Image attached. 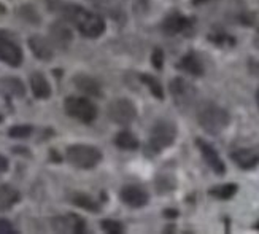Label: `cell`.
I'll return each instance as SVG.
<instances>
[{"mask_svg":"<svg viewBox=\"0 0 259 234\" xmlns=\"http://www.w3.org/2000/svg\"><path fill=\"white\" fill-rule=\"evenodd\" d=\"M48 7L54 13H59L67 22L80 30L81 35L88 38H97L105 32V21L97 13L88 11L80 5L75 4H65L62 0H48Z\"/></svg>","mask_w":259,"mask_h":234,"instance_id":"cell-1","label":"cell"},{"mask_svg":"<svg viewBox=\"0 0 259 234\" xmlns=\"http://www.w3.org/2000/svg\"><path fill=\"white\" fill-rule=\"evenodd\" d=\"M197 121L200 128L207 134L218 136V134H221L229 126L231 116L228 113V110H224L218 104L204 102L197 110Z\"/></svg>","mask_w":259,"mask_h":234,"instance_id":"cell-2","label":"cell"},{"mask_svg":"<svg viewBox=\"0 0 259 234\" xmlns=\"http://www.w3.org/2000/svg\"><path fill=\"white\" fill-rule=\"evenodd\" d=\"M177 126L175 123L168 120H159L154 123V126L151 128L150 139L146 143V153L150 154H157L162 150L168 148L170 145H174L177 139Z\"/></svg>","mask_w":259,"mask_h":234,"instance_id":"cell-3","label":"cell"},{"mask_svg":"<svg viewBox=\"0 0 259 234\" xmlns=\"http://www.w3.org/2000/svg\"><path fill=\"white\" fill-rule=\"evenodd\" d=\"M65 158L78 169H93L102 161V151L97 147H93V145L75 143L67 148Z\"/></svg>","mask_w":259,"mask_h":234,"instance_id":"cell-4","label":"cell"},{"mask_svg":"<svg viewBox=\"0 0 259 234\" xmlns=\"http://www.w3.org/2000/svg\"><path fill=\"white\" fill-rule=\"evenodd\" d=\"M64 110L65 113L84 123V125H89L97 118L99 110L96 107V104L91 99H88L84 96H69L64 100Z\"/></svg>","mask_w":259,"mask_h":234,"instance_id":"cell-5","label":"cell"},{"mask_svg":"<svg viewBox=\"0 0 259 234\" xmlns=\"http://www.w3.org/2000/svg\"><path fill=\"white\" fill-rule=\"evenodd\" d=\"M108 118L116 125H131L137 116V107L127 97H118L111 100L107 108Z\"/></svg>","mask_w":259,"mask_h":234,"instance_id":"cell-6","label":"cell"},{"mask_svg":"<svg viewBox=\"0 0 259 234\" xmlns=\"http://www.w3.org/2000/svg\"><path fill=\"white\" fill-rule=\"evenodd\" d=\"M24 59V54L8 30H0V61L10 67H19Z\"/></svg>","mask_w":259,"mask_h":234,"instance_id":"cell-7","label":"cell"},{"mask_svg":"<svg viewBox=\"0 0 259 234\" xmlns=\"http://www.w3.org/2000/svg\"><path fill=\"white\" fill-rule=\"evenodd\" d=\"M168 91H170L175 104L182 108H186L193 104V100L196 99V89L194 86L188 83L185 78L182 76H175L174 80L168 83Z\"/></svg>","mask_w":259,"mask_h":234,"instance_id":"cell-8","label":"cell"},{"mask_svg":"<svg viewBox=\"0 0 259 234\" xmlns=\"http://www.w3.org/2000/svg\"><path fill=\"white\" fill-rule=\"evenodd\" d=\"M196 145H197V148H199V151L202 154V158H204V161L207 163V166L213 172H215L217 175L226 174V164H224V161L220 158L218 151L213 148L207 140L196 139Z\"/></svg>","mask_w":259,"mask_h":234,"instance_id":"cell-9","label":"cell"},{"mask_svg":"<svg viewBox=\"0 0 259 234\" xmlns=\"http://www.w3.org/2000/svg\"><path fill=\"white\" fill-rule=\"evenodd\" d=\"M51 226L58 232L81 234L86 231V221L75 214H67V215H61V217H54L51 220Z\"/></svg>","mask_w":259,"mask_h":234,"instance_id":"cell-10","label":"cell"},{"mask_svg":"<svg viewBox=\"0 0 259 234\" xmlns=\"http://www.w3.org/2000/svg\"><path fill=\"white\" fill-rule=\"evenodd\" d=\"M121 201L129 207L140 209L150 203V194L145 191L142 186L137 185H127L119 191Z\"/></svg>","mask_w":259,"mask_h":234,"instance_id":"cell-11","label":"cell"},{"mask_svg":"<svg viewBox=\"0 0 259 234\" xmlns=\"http://www.w3.org/2000/svg\"><path fill=\"white\" fill-rule=\"evenodd\" d=\"M231 160L243 171H251L259 164V143L248 148H239L231 153Z\"/></svg>","mask_w":259,"mask_h":234,"instance_id":"cell-12","label":"cell"},{"mask_svg":"<svg viewBox=\"0 0 259 234\" xmlns=\"http://www.w3.org/2000/svg\"><path fill=\"white\" fill-rule=\"evenodd\" d=\"M50 38H51L53 47H59V48L65 50L73 40V33H72L69 22L62 19V21H56L54 24H51L50 26Z\"/></svg>","mask_w":259,"mask_h":234,"instance_id":"cell-13","label":"cell"},{"mask_svg":"<svg viewBox=\"0 0 259 234\" xmlns=\"http://www.w3.org/2000/svg\"><path fill=\"white\" fill-rule=\"evenodd\" d=\"M193 18L183 16L182 13H172L168 15L162 22V32L168 37H174L177 33L186 32L191 26H193Z\"/></svg>","mask_w":259,"mask_h":234,"instance_id":"cell-14","label":"cell"},{"mask_svg":"<svg viewBox=\"0 0 259 234\" xmlns=\"http://www.w3.org/2000/svg\"><path fill=\"white\" fill-rule=\"evenodd\" d=\"M29 48L32 51V54L35 56L37 59L40 61H51L53 59V56H54V47H53V43L47 38V37H43V35H32L29 40Z\"/></svg>","mask_w":259,"mask_h":234,"instance_id":"cell-15","label":"cell"},{"mask_svg":"<svg viewBox=\"0 0 259 234\" xmlns=\"http://www.w3.org/2000/svg\"><path fill=\"white\" fill-rule=\"evenodd\" d=\"M73 85L78 91H81L84 96H91V97H102V86L96 80V78L89 76L86 73H76L73 76Z\"/></svg>","mask_w":259,"mask_h":234,"instance_id":"cell-16","label":"cell"},{"mask_svg":"<svg viewBox=\"0 0 259 234\" xmlns=\"http://www.w3.org/2000/svg\"><path fill=\"white\" fill-rule=\"evenodd\" d=\"M177 67L180 70H183L193 76H202L205 73V67L202 64V61L199 59V56L196 53H188L185 54L180 62L177 64Z\"/></svg>","mask_w":259,"mask_h":234,"instance_id":"cell-17","label":"cell"},{"mask_svg":"<svg viewBox=\"0 0 259 234\" xmlns=\"http://www.w3.org/2000/svg\"><path fill=\"white\" fill-rule=\"evenodd\" d=\"M30 82V89H32V94L35 96L37 99H50L51 97V85L50 82L47 80V76H45L41 72H33L29 78Z\"/></svg>","mask_w":259,"mask_h":234,"instance_id":"cell-18","label":"cell"},{"mask_svg":"<svg viewBox=\"0 0 259 234\" xmlns=\"http://www.w3.org/2000/svg\"><path fill=\"white\" fill-rule=\"evenodd\" d=\"M0 91L5 93L7 96L24 97L26 86L16 76H4V78H0Z\"/></svg>","mask_w":259,"mask_h":234,"instance_id":"cell-19","label":"cell"},{"mask_svg":"<svg viewBox=\"0 0 259 234\" xmlns=\"http://www.w3.org/2000/svg\"><path fill=\"white\" fill-rule=\"evenodd\" d=\"M21 201V193L8 183L0 185V212L11 209Z\"/></svg>","mask_w":259,"mask_h":234,"instance_id":"cell-20","label":"cell"},{"mask_svg":"<svg viewBox=\"0 0 259 234\" xmlns=\"http://www.w3.org/2000/svg\"><path fill=\"white\" fill-rule=\"evenodd\" d=\"M70 203L76 207L80 209H84V210H89V212H99L100 210V206L96 199H93L89 194H84V193H72L69 196Z\"/></svg>","mask_w":259,"mask_h":234,"instance_id":"cell-21","label":"cell"},{"mask_svg":"<svg viewBox=\"0 0 259 234\" xmlns=\"http://www.w3.org/2000/svg\"><path fill=\"white\" fill-rule=\"evenodd\" d=\"M115 143L116 147L121 148V150H127V151H132V150H137L139 148V139L134 136L131 131H121L116 134L115 137Z\"/></svg>","mask_w":259,"mask_h":234,"instance_id":"cell-22","label":"cell"},{"mask_svg":"<svg viewBox=\"0 0 259 234\" xmlns=\"http://www.w3.org/2000/svg\"><path fill=\"white\" fill-rule=\"evenodd\" d=\"M239 186L235 183H224V185H218V186H213L208 189V194L211 198H217L220 201H228L231 198L235 196V193H237Z\"/></svg>","mask_w":259,"mask_h":234,"instance_id":"cell-23","label":"cell"},{"mask_svg":"<svg viewBox=\"0 0 259 234\" xmlns=\"http://www.w3.org/2000/svg\"><path fill=\"white\" fill-rule=\"evenodd\" d=\"M140 80L142 83L150 89L151 94L157 99V100H164V89H162V85L161 82L157 80L156 76L153 75H148V73H142L140 75Z\"/></svg>","mask_w":259,"mask_h":234,"instance_id":"cell-24","label":"cell"},{"mask_svg":"<svg viewBox=\"0 0 259 234\" xmlns=\"http://www.w3.org/2000/svg\"><path fill=\"white\" fill-rule=\"evenodd\" d=\"M18 16L24 21V22H27V24H32V26H38L40 22H41V16H40V13L38 11L33 8L32 5H22V7H19L18 8Z\"/></svg>","mask_w":259,"mask_h":234,"instance_id":"cell-25","label":"cell"},{"mask_svg":"<svg viewBox=\"0 0 259 234\" xmlns=\"http://www.w3.org/2000/svg\"><path fill=\"white\" fill-rule=\"evenodd\" d=\"M156 188H157V193H161V194L170 193L177 188V180L172 175H159L156 178Z\"/></svg>","mask_w":259,"mask_h":234,"instance_id":"cell-26","label":"cell"},{"mask_svg":"<svg viewBox=\"0 0 259 234\" xmlns=\"http://www.w3.org/2000/svg\"><path fill=\"white\" fill-rule=\"evenodd\" d=\"M33 132V128L30 125H15L8 129V136L11 139H29Z\"/></svg>","mask_w":259,"mask_h":234,"instance_id":"cell-27","label":"cell"},{"mask_svg":"<svg viewBox=\"0 0 259 234\" xmlns=\"http://www.w3.org/2000/svg\"><path fill=\"white\" fill-rule=\"evenodd\" d=\"M100 226L105 232H110V234H121L124 232V226H122V223L116 221V220H111V218H105L100 221Z\"/></svg>","mask_w":259,"mask_h":234,"instance_id":"cell-28","label":"cell"},{"mask_svg":"<svg viewBox=\"0 0 259 234\" xmlns=\"http://www.w3.org/2000/svg\"><path fill=\"white\" fill-rule=\"evenodd\" d=\"M208 40L213 42L215 45H220V47H226V45L232 47V45L235 43V40L231 35H228V33H210Z\"/></svg>","mask_w":259,"mask_h":234,"instance_id":"cell-29","label":"cell"},{"mask_svg":"<svg viewBox=\"0 0 259 234\" xmlns=\"http://www.w3.org/2000/svg\"><path fill=\"white\" fill-rule=\"evenodd\" d=\"M151 64L156 70H162L164 67V51L162 48H154L151 54Z\"/></svg>","mask_w":259,"mask_h":234,"instance_id":"cell-30","label":"cell"},{"mask_svg":"<svg viewBox=\"0 0 259 234\" xmlns=\"http://www.w3.org/2000/svg\"><path fill=\"white\" fill-rule=\"evenodd\" d=\"M18 231L7 218H0V234H16Z\"/></svg>","mask_w":259,"mask_h":234,"instance_id":"cell-31","label":"cell"},{"mask_svg":"<svg viewBox=\"0 0 259 234\" xmlns=\"http://www.w3.org/2000/svg\"><path fill=\"white\" fill-rule=\"evenodd\" d=\"M248 69L253 75H259V61L256 59H248Z\"/></svg>","mask_w":259,"mask_h":234,"instance_id":"cell-32","label":"cell"},{"mask_svg":"<svg viewBox=\"0 0 259 234\" xmlns=\"http://www.w3.org/2000/svg\"><path fill=\"white\" fill-rule=\"evenodd\" d=\"M8 167H10V163H8V160L5 158V156L0 154V174L7 172V171H8Z\"/></svg>","mask_w":259,"mask_h":234,"instance_id":"cell-33","label":"cell"},{"mask_svg":"<svg viewBox=\"0 0 259 234\" xmlns=\"http://www.w3.org/2000/svg\"><path fill=\"white\" fill-rule=\"evenodd\" d=\"M180 215V212L177 209H165L164 210V217L165 218H177Z\"/></svg>","mask_w":259,"mask_h":234,"instance_id":"cell-34","label":"cell"},{"mask_svg":"<svg viewBox=\"0 0 259 234\" xmlns=\"http://www.w3.org/2000/svg\"><path fill=\"white\" fill-rule=\"evenodd\" d=\"M253 45H254V48L259 51V29L256 30V33H254V38H253Z\"/></svg>","mask_w":259,"mask_h":234,"instance_id":"cell-35","label":"cell"},{"mask_svg":"<svg viewBox=\"0 0 259 234\" xmlns=\"http://www.w3.org/2000/svg\"><path fill=\"white\" fill-rule=\"evenodd\" d=\"M210 0H193V5H202V4H207Z\"/></svg>","mask_w":259,"mask_h":234,"instance_id":"cell-36","label":"cell"},{"mask_svg":"<svg viewBox=\"0 0 259 234\" xmlns=\"http://www.w3.org/2000/svg\"><path fill=\"white\" fill-rule=\"evenodd\" d=\"M7 13V8H5V5H2V4H0V16H2V15H5Z\"/></svg>","mask_w":259,"mask_h":234,"instance_id":"cell-37","label":"cell"},{"mask_svg":"<svg viewBox=\"0 0 259 234\" xmlns=\"http://www.w3.org/2000/svg\"><path fill=\"white\" fill-rule=\"evenodd\" d=\"M172 231H175V226L174 225H168V228L164 229V232H172Z\"/></svg>","mask_w":259,"mask_h":234,"instance_id":"cell-38","label":"cell"},{"mask_svg":"<svg viewBox=\"0 0 259 234\" xmlns=\"http://www.w3.org/2000/svg\"><path fill=\"white\" fill-rule=\"evenodd\" d=\"M256 102H257V107H259V88H257V91H256Z\"/></svg>","mask_w":259,"mask_h":234,"instance_id":"cell-39","label":"cell"},{"mask_svg":"<svg viewBox=\"0 0 259 234\" xmlns=\"http://www.w3.org/2000/svg\"><path fill=\"white\" fill-rule=\"evenodd\" d=\"M253 228H254V229H257V231H259V220H257V221H256V223H254V226H253Z\"/></svg>","mask_w":259,"mask_h":234,"instance_id":"cell-40","label":"cell"},{"mask_svg":"<svg viewBox=\"0 0 259 234\" xmlns=\"http://www.w3.org/2000/svg\"><path fill=\"white\" fill-rule=\"evenodd\" d=\"M2 121H4V115H2V113H0V123H2Z\"/></svg>","mask_w":259,"mask_h":234,"instance_id":"cell-41","label":"cell"}]
</instances>
